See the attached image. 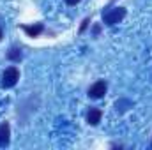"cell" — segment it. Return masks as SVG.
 Returning <instances> with one entry per match:
<instances>
[{
    "instance_id": "obj_4",
    "label": "cell",
    "mask_w": 152,
    "mask_h": 150,
    "mask_svg": "<svg viewBox=\"0 0 152 150\" xmlns=\"http://www.w3.org/2000/svg\"><path fill=\"white\" fill-rule=\"evenodd\" d=\"M28 37H39L42 32H44V25L42 23H34V25H21L20 27Z\"/></svg>"
},
{
    "instance_id": "obj_7",
    "label": "cell",
    "mask_w": 152,
    "mask_h": 150,
    "mask_svg": "<svg viewBox=\"0 0 152 150\" xmlns=\"http://www.w3.org/2000/svg\"><path fill=\"white\" fill-rule=\"evenodd\" d=\"M21 57H23V55H21V50H20V48H16V46H12V48L7 51V58H9V60H12V62H20V60H21Z\"/></svg>"
},
{
    "instance_id": "obj_9",
    "label": "cell",
    "mask_w": 152,
    "mask_h": 150,
    "mask_svg": "<svg viewBox=\"0 0 152 150\" xmlns=\"http://www.w3.org/2000/svg\"><path fill=\"white\" fill-rule=\"evenodd\" d=\"M99 32H101V27H99V25H94V27H92V36H94V37H97V36H99Z\"/></svg>"
},
{
    "instance_id": "obj_1",
    "label": "cell",
    "mask_w": 152,
    "mask_h": 150,
    "mask_svg": "<svg viewBox=\"0 0 152 150\" xmlns=\"http://www.w3.org/2000/svg\"><path fill=\"white\" fill-rule=\"evenodd\" d=\"M126 14H127V11L124 9V7H110V9H106V11H103V21L106 23V25H110V27H113L117 23H120L124 18H126Z\"/></svg>"
},
{
    "instance_id": "obj_3",
    "label": "cell",
    "mask_w": 152,
    "mask_h": 150,
    "mask_svg": "<svg viewBox=\"0 0 152 150\" xmlns=\"http://www.w3.org/2000/svg\"><path fill=\"white\" fill-rule=\"evenodd\" d=\"M106 92H108V83L104 79H97L94 85L88 87V92L87 94H88L90 99H103Z\"/></svg>"
},
{
    "instance_id": "obj_10",
    "label": "cell",
    "mask_w": 152,
    "mask_h": 150,
    "mask_svg": "<svg viewBox=\"0 0 152 150\" xmlns=\"http://www.w3.org/2000/svg\"><path fill=\"white\" fill-rule=\"evenodd\" d=\"M81 0H66V4L67 5H76V4H80Z\"/></svg>"
},
{
    "instance_id": "obj_12",
    "label": "cell",
    "mask_w": 152,
    "mask_h": 150,
    "mask_svg": "<svg viewBox=\"0 0 152 150\" xmlns=\"http://www.w3.org/2000/svg\"><path fill=\"white\" fill-rule=\"evenodd\" d=\"M112 2H115V0H112Z\"/></svg>"
},
{
    "instance_id": "obj_11",
    "label": "cell",
    "mask_w": 152,
    "mask_h": 150,
    "mask_svg": "<svg viewBox=\"0 0 152 150\" xmlns=\"http://www.w3.org/2000/svg\"><path fill=\"white\" fill-rule=\"evenodd\" d=\"M2 37H4V32H2V28H0V41H2Z\"/></svg>"
},
{
    "instance_id": "obj_8",
    "label": "cell",
    "mask_w": 152,
    "mask_h": 150,
    "mask_svg": "<svg viewBox=\"0 0 152 150\" xmlns=\"http://www.w3.org/2000/svg\"><path fill=\"white\" fill-rule=\"evenodd\" d=\"M90 23H92V20H90V18H85V20L81 21V27H80V30H78V32H80V34H83V32L88 28V25H90Z\"/></svg>"
},
{
    "instance_id": "obj_5",
    "label": "cell",
    "mask_w": 152,
    "mask_h": 150,
    "mask_svg": "<svg viewBox=\"0 0 152 150\" xmlns=\"http://www.w3.org/2000/svg\"><path fill=\"white\" fill-rule=\"evenodd\" d=\"M11 143V125L7 122L0 124V147H7Z\"/></svg>"
},
{
    "instance_id": "obj_13",
    "label": "cell",
    "mask_w": 152,
    "mask_h": 150,
    "mask_svg": "<svg viewBox=\"0 0 152 150\" xmlns=\"http://www.w3.org/2000/svg\"><path fill=\"white\" fill-rule=\"evenodd\" d=\"M151 145H152V141H151Z\"/></svg>"
},
{
    "instance_id": "obj_6",
    "label": "cell",
    "mask_w": 152,
    "mask_h": 150,
    "mask_svg": "<svg viewBox=\"0 0 152 150\" xmlns=\"http://www.w3.org/2000/svg\"><path fill=\"white\" fill-rule=\"evenodd\" d=\"M101 118H103V111H101L99 108H90V110L87 111V122H88L90 125H97V124L101 122Z\"/></svg>"
},
{
    "instance_id": "obj_2",
    "label": "cell",
    "mask_w": 152,
    "mask_h": 150,
    "mask_svg": "<svg viewBox=\"0 0 152 150\" xmlns=\"http://www.w3.org/2000/svg\"><path fill=\"white\" fill-rule=\"evenodd\" d=\"M18 79H20V69L14 67V66H11V67H7L4 71L0 85H2V88H12L18 83Z\"/></svg>"
}]
</instances>
